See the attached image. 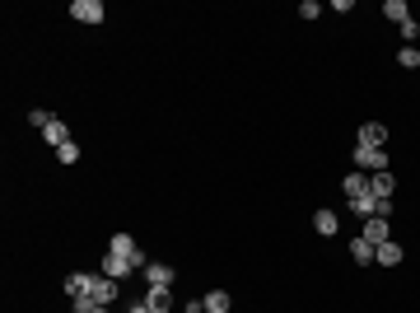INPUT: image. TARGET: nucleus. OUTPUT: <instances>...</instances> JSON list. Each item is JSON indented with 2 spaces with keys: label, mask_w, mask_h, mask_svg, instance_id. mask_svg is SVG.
<instances>
[{
  "label": "nucleus",
  "mask_w": 420,
  "mask_h": 313,
  "mask_svg": "<svg viewBox=\"0 0 420 313\" xmlns=\"http://www.w3.org/2000/svg\"><path fill=\"white\" fill-rule=\"evenodd\" d=\"M108 252H112V257H126V262H131V271H145V266H150V257H145V248H140V243H136V238H131V234H112Z\"/></svg>",
  "instance_id": "1"
},
{
  "label": "nucleus",
  "mask_w": 420,
  "mask_h": 313,
  "mask_svg": "<svg viewBox=\"0 0 420 313\" xmlns=\"http://www.w3.org/2000/svg\"><path fill=\"white\" fill-rule=\"evenodd\" d=\"M350 159H355L359 173H369V178L388 169V150H369V145H355V155H350Z\"/></svg>",
  "instance_id": "2"
},
{
  "label": "nucleus",
  "mask_w": 420,
  "mask_h": 313,
  "mask_svg": "<svg viewBox=\"0 0 420 313\" xmlns=\"http://www.w3.org/2000/svg\"><path fill=\"white\" fill-rule=\"evenodd\" d=\"M70 19H75V24H103V19H108V10H103V0H75V5H70Z\"/></svg>",
  "instance_id": "3"
},
{
  "label": "nucleus",
  "mask_w": 420,
  "mask_h": 313,
  "mask_svg": "<svg viewBox=\"0 0 420 313\" xmlns=\"http://www.w3.org/2000/svg\"><path fill=\"white\" fill-rule=\"evenodd\" d=\"M313 234H318V238H336V234H341V215H336V211H327V206H322V211H313Z\"/></svg>",
  "instance_id": "4"
},
{
  "label": "nucleus",
  "mask_w": 420,
  "mask_h": 313,
  "mask_svg": "<svg viewBox=\"0 0 420 313\" xmlns=\"http://www.w3.org/2000/svg\"><path fill=\"white\" fill-rule=\"evenodd\" d=\"M93 299H98V304H117V295H122V281H112V276H103V271H98V276H93V290H89Z\"/></svg>",
  "instance_id": "5"
},
{
  "label": "nucleus",
  "mask_w": 420,
  "mask_h": 313,
  "mask_svg": "<svg viewBox=\"0 0 420 313\" xmlns=\"http://www.w3.org/2000/svg\"><path fill=\"white\" fill-rule=\"evenodd\" d=\"M373 262H378V266H402L406 262V248L397 243V238H388V243H378V248H373Z\"/></svg>",
  "instance_id": "6"
},
{
  "label": "nucleus",
  "mask_w": 420,
  "mask_h": 313,
  "mask_svg": "<svg viewBox=\"0 0 420 313\" xmlns=\"http://www.w3.org/2000/svg\"><path fill=\"white\" fill-rule=\"evenodd\" d=\"M359 145H369V150H388V126H383V122H364V126H359Z\"/></svg>",
  "instance_id": "7"
},
{
  "label": "nucleus",
  "mask_w": 420,
  "mask_h": 313,
  "mask_svg": "<svg viewBox=\"0 0 420 313\" xmlns=\"http://www.w3.org/2000/svg\"><path fill=\"white\" fill-rule=\"evenodd\" d=\"M145 304H150V313H173V290L169 285H150L145 290Z\"/></svg>",
  "instance_id": "8"
},
{
  "label": "nucleus",
  "mask_w": 420,
  "mask_h": 313,
  "mask_svg": "<svg viewBox=\"0 0 420 313\" xmlns=\"http://www.w3.org/2000/svg\"><path fill=\"white\" fill-rule=\"evenodd\" d=\"M359 238H369L373 248H378V243H388V238H392V229H388V220H378V215H369V220H364V229H359Z\"/></svg>",
  "instance_id": "9"
},
{
  "label": "nucleus",
  "mask_w": 420,
  "mask_h": 313,
  "mask_svg": "<svg viewBox=\"0 0 420 313\" xmlns=\"http://www.w3.org/2000/svg\"><path fill=\"white\" fill-rule=\"evenodd\" d=\"M369 192L378 197V201H392V192H397V178H392V169L373 173V178H369Z\"/></svg>",
  "instance_id": "10"
},
{
  "label": "nucleus",
  "mask_w": 420,
  "mask_h": 313,
  "mask_svg": "<svg viewBox=\"0 0 420 313\" xmlns=\"http://www.w3.org/2000/svg\"><path fill=\"white\" fill-rule=\"evenodd\" d=\"M140 276H145V285H173V281H178V271H173L169 262H150Z\"/></svg>",
  "instance_id": "11"
},
{
  "label": "nucleus",
  "mask_w": 420,
  "mask_h": 313,
  "mask_svg": "<svg viewBox=\"0 0 420 313\" xmlns=\"http://www.w3.org/2000/svg\"><path fill=\"white\" fill-rule=\"evenodd\" d=\"M42 141H47V145H52V150H61V145H65V141H70V126H65V122H61V117H52V122H47V126H42Z\"/></svg>",
  "instance_id": "12"
},
{
  "label": "nucleus",
  "mask_w": 420,
  "mask_h": 313,
  "mask_svg": "<svg viewBox=\"0 0 420 313\" xmlns=\"http://www.w3.org/2000/svg\"><path fill=\"white\" fill-rule=\"evenodd\" d=\"M89 290H93V276H89V271H70V276H65V295H70V299L89 295Z\"/></svg>",
  "instance_id": "13"
},
{
  "label": "nucleus",
  "mask_w": 420,
  "mask_h": 313,
  "mask_svg": "<svg viewBox=\"0 0 420 313\" xmlns=\"http://www.w3.org/2000/svg\"><path fill=\"white\" fill-rule=\"evenodd\" d=\"M341 192H345V197H364V192H369V173H345V178H341Z\"/></svg>",
  "instance_id": "14"
},
{
  "label": "nucleus",
  "mask_w": 420,
  "mask_h": 313,
  "mask_svg": "<svg viewBox=\"0 0 420 313\" xmlns=\"http://www.w3.org/2000/svg\"><path fill=\"white\" fill-rule=\"evenodd\" d=\"M103 276H112V281H126V276H131V262H126V257H112V252H103Z\"/></svg>",
  "instance_id": "15"
},
{
  "label": "nucleus",
  "mask_w": 420,
  "mask_h": 313,
  "mask_svg": "<svg viewBox=\"0 0 420 313\" xmlns=\"http://www.w3.org/2000/svg\"><path fill=\"white\" fill-rule=\"evenodd\" d=\"M373 201H378V197H373V192H364V197H350V201H345V211H350V215H359V220H369L373 215Z\"/></svg>",
  "instance_id": "16"
},
{
  "label": "nucleus",
  "mask_w": 420,
  "mask_h": 313,
  "mask_svg": "<svg viewBox=\"0 0 420 313\" xmlns=\"http://www.w3.org/2000/svg\"><path fill=\"white\" fill-rule=\"evenodd\" d=\"M350 262H355V266H369L373 262V243H369V238H350Z\"/></svg>",
  "instance_id": "17"
},
{
  "label": "nucleus",
  "mask_w": 420,
  "mask_h": 313,
  "mask_svg": "<svg viewBox=\"0 0 420 313\" xmlns=\"http://www.w3.org/2000/svg\"><path fill=\"white\" fill-rule=\"evenodd\" d=\"M201 299H205V313H229L233 309L229 290H210V295H201Z\"/></svg>",
  "instance_id": "18"
},
{
  "label": "nucleus",
  "mask_w": 420,
  "mask_h": 313,
  "mask_svg": "<svg viewBox=\"0 0 420 313\" xmlns=\"http://www.w3.org/2000/svg\"><path fill=\"white\" fill-rule=\"evenodd\" d=\"M383 19H392V24L402 29L406 19H411V10H406V0H383Z\"/></svg>",
  "instance_id": "19"
},
{
  "label": "nucleus",
  "mask_w": 420,
  "mask_h": 313,
  "mask_svg": "<svg viewBox=\"0 0 420 313\" xmlns=\"http://www.w3.org/2000/svg\"><path fill=\"white\" fill-rule=\"evenodd\" d=\"M397 66H402V70H420V43L416 47H406L402 43V47H397Z\"/></svg>",
  "instance_id": "20"
},
{
  "label": "nucleus",
  "mask_w": 420,
  "mask_h": 313,
  "mask_svg": "<svg viewBox=\"0 0 420 313\" xmlns=\"http://www.w3.org/2000/svg\"><path fill=\"white\" fill-rule=\"evenodd\" d=\"M70 309H75V313H112L108 304H98L93 295H79V299H70Z\"/></svg>",
  "instance_id": "21"
},
{
  "label": "nucleus",
  "mask_w": 420,
  "mask_h": 313,
  "mask_svg": "<svg viewBox=\"0 0 420 313\" xmlns=\"http://www.w3.org/2000/svg\"><path fill=\"white\" fill-rule=\"evenodd\" d=\"M416 38H420V24H416V19H406V24H402V43H406V47H416Z\"/></svg>",
  "instance_id": "22"
},
{
  "label": "nucleus",
  "mask_w": 420,
  "mask_h": 313,
  "mask_svg": "<svg viewBox=\"0 0 420 313\" xmlns=\"http://www.w3.org/2000/svg\"><path fill=\"white\" fill-rule=\"evenodd\" d=\"M56 159H61V164H75V159H79V145H75V141H65L61 150H56Z\"/></svg>",
  "instance_id": "23"
},
{
  "label": "nucleus",
  "mask_w": 420,
  "mask_h": 313,
  "mask_svg": "<svg viewBox=\"0 0 420 313\" xmlns=\"http://www.w3.org/2000/svg\"><path fill=\"white\" fill-rule=\"evenodd\" d=\"M299 15H304V19H318V15H322V5H318V0H304V5H299Z\"/></svg>",
  "instance_id": "24"
},
{
  "label": "nucleus",
  "mask_w": 420,
  "mask_h": 313,
  "mask_svg": "<svg viewBox=\"0 0 420 313\" xmlns=\"http://www.w3.org/2000/svg\"><path fill=\"white\" fill-rule=\"evenodd\" d=\"M29 122H33V126H38V131H42V126H47V122H52V117H47V112H42V108H33V112H29Z\"/></svg>",
  "instance_id": "25"
},
{
  "label": "nucleus",
  "mask_w": 420,
  "mask_h": 313,
  "mask_svg": "<svg viewBox=\"0 0 420 313\" xmlns=\"http://www.w3.org/2000/svg\"><path fill=\"white\" fill-rule=\"evenodd\" d=\"M182 313H205V299H187V304H182Z\"/></svg>",
  "instance_id": "26"
},
{
  "label": "nucleus",
  "mask_w": 420,
  "mask_h": 313,
  "mask_svg": "<svg viewBox=\"0 0 420 313\" xmlns=\"http://www.w3.org/2000/svg\"><path fill=\"white\" fill-rule=\"evenodd\" d=\"M126 313H150V304H145V299H140V304H131V309Z\"/></svg>",
  "instance_id": "27"
}]
</instances>
